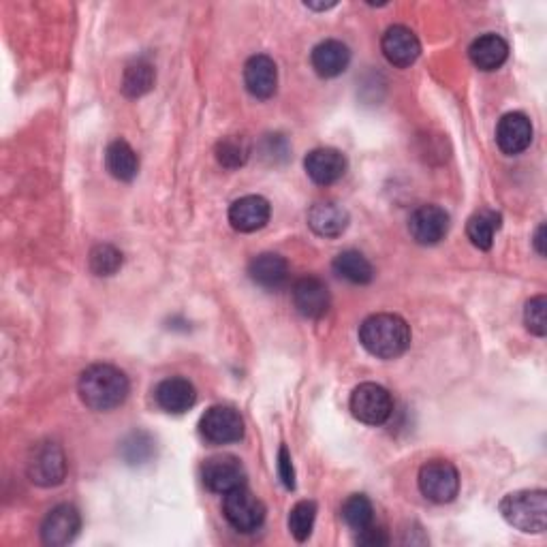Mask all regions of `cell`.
<instances>
[{"instance_id": "cell-14", "label": "cell", "mask_w": 547, "mask_h": 547, "mask_svg": "<svg viewBox=\"0 0 547 547\" xmlns=\"http://www.w3.org/2000/svg\"><path fill=\"white\" fill-rule=\"evenodd\" d=\"M304 167L312 182L319 186H330L347 174V159L340 150L317 148L306 156Z\"/></svg>"}, {"instance_id": "cell-31", "label": "cell", "mask_w": 547, "mask_h": 547, "mask_svg": "<svg viewBox=\"0 0 547 547\" xmlns=\"http://www.w3.org/2000/svg\"><path fill=\"white\" fill-rule=\"evenodd\" d=\"M122 268V253L112 244H99L90 253V270L97 276H114Z\"/></svg>"}, {"instance_id": "cell-24", "label": "cell", "mask_w": 547, "mask_h": 547, "mask_svg": "<svg viewBox=\"0 0 547 547\" xmlns=\"http://www.w3.org/2000/svg\"><path fill=\"white\" fill-rule=\"evenodd\" d=\"M334 272L353 285H368L374 278L372 263L357 250H345L334 259Z\"/></svg>"}, {"instance_id": "cell-16", "label": "cell", "mask_w": 547, "mask_h": 547, "mask_svg": "<svg viewBox=\"0 0 547 547\" xmlns=\"http://www.w3.org/2000/svg\"><path fill=\"white\" fill-rule=\"evenodd\" d=\"M154 398H156V404H159L165 413L182 415L195 406L197 389L189 379L169 377L156 385Z\"/></svg>"}, {"instance_id": "cell-9", "label": "cell", "mask_w": 547, "mask_h": 547, "mask_svg": "<svg viewBox=\"0 0 547 547\" xmlns=\"http://www.w3.org/2000/svg\"><path fill=\"white\" fill-rule=\"evenodd\" d=\"M206 488L216 494H229L246 486V471L236 456H214L201 468Z\"/></svg>"}, {"instance_id": "cell-20", "label": "cell", "mask_w": 547, "mask_h": 547, "mask_svg": "<svg viewBox=\"0 0 547 547\" xmlns=\"http://www.w3.org/2000/svg\"><path fill=\"white\" fill-rule=\"evenodd\" d=\"M310 62L317 75L325 77V80H332V77H338L347 71L351 62V50L342 41L327 39L312 50Z\"/></svg>"}, {"instance_id": "cell-18", "label": "cell", "mask_w": 547, "mask_h": 547, "mask_svg": "<svg viewBox=\"0 0 547 547\" xmlns=\"http://www.w3.org/2000/svg\"><path fill=\"white\" fill-rule=\"evenodd\" d=\"M244 84H246V90L255 99L265 101L274 97V92L278 88L276 62L265 54L250 58L244 67Z\"/></svg>"}, {"instance_id": "cell-17", "label": "cell", "mask_w": 547, "mask_h": 547, "mask_svg": "<svg viewBox=\"0 0 547 547\" xmlns=\"http://www.w3.org/2000/svg\"><path fill=\"white\" fill-rule=\"evenodd\" d=\"M496 144L505 154H520L533 144V124L528 116L513 112L500 118L496 127Z\"/></svg>"}, {"instance_id": "cell-12", "label": "cell", "mask_w": 547, "mask_h": 547, "mask_svg": "<svg viewBox=\"0 0 547 547\" xmlns=\"http://www.w3.org/2000/svg\"><path fill=\"white\" fill-rule=\"evenodd\" d=\"M381 50L394 67L406 69L419 58L421 43L411 28L396 24V26H389L385 30L383 41H381Z\"/></svg>"}, {"instance_id": "cell-10", "label": "cell", "mask_w": 547, "mask_h": 547, "mask_svg": "<svg viewBox=\"0 0 547 547\" xmlns=\"http://www.w3.org/2000/svg\"><path fill=\"white\" fill-rule=\"evenodd\" d=\"M409 231L413 240L421 246L439 244L449 231V214L441 206H434V203L419 206L409 218Z\"/></svg>"}, {"instance_id": "cell-13", "label": "cell", "mask_w": 547, "mask_h": 547, "mask_svg": "<svg viewBox=\"0 0 547 547\" xmlns=\"http://www.w3.org/2000/svg\"><path fill=\"white\" fill-rule=\"evenodd\" d=\"M330 289L317 276H304L293 285V304L306 319H321L330 310Z\"/></svg>"}, {"instance_id": "cell-5", "label": "cell", "mask_w": 547, "mask_h": 547, "mask_svg": "<svg viewBox=\"0 0 547 547\" xmlns=\"http://www.w3.org/2000/svg\"><path fill=\"white\" fill-rule=\"evenodd\" d=\"M351 413L368 426H381L394 413L392 394L383 385L362 383L351 396Z\"/></svg>"}, {"instance_id": "cell-25", "label": "cell", "mask_w": 547, "mask_h": 547, "mask_svg": "<svg viewBox=\"0 0 547 547\" xmlns=\"http://www.w3.org/2000/svg\"><path fill=\"white\" fill-rule=\"evenodd\" d=\"M498 229H500V214H496L494 210H481L473 214L471 218H468V225H466L468 240H471L473 246L479 250L492 248Z\"/></svg>"}, {"instance_id": "cell-35", "label": "cell", "mask_w": 547, "mask_h": 547, "mask_svg": "<svg viewBox=\"0 0 547 547\" xmlns=\"http://www.w3.org/2000/svg\"><path fill=\"white\" fill-rule=\"evenodd\" d=\"M545 238V225H539L537 233H535V246H537V253L539 255H545V246H543V240Z\"/></svg>"}, {"instance_id": "cell-19", "label": "cell", "mask_w": 547, "mask_h": 547, "mask_svg": "<svg viewBox=\"0 0 547 547\" xmlns=\"http://www.w3.org/2000/svg\"><path fill=\"white\" fill-rule=\"evenodd\" d=\"M310 229L321 238H338L349 227V212L334 201H319L308 212Z\"/></svg>"}, {"instance_id": "cell-21", "label": "cell", "mask_w": 547, "mask_h": 547, "mask_svg": "<svg viewBox=\"0 0 547 547\" xmlns=\"http://www.w3.org/2000/svg\"><path fill=\"white\" fill-rule=\"evenodd\" d=\"M248 274L255 285L274 291L287 283L289 265H287L285 257H280L276 253H261L253 261H250Z\"/></svg>"}, {"instance_id": "cell-30", "label": "cell", "mask_w": 547, "mask_h": 547, "mask_svg": "<svg viewBox=\"0 0 547 547\" xmlns=\"http://www.w3.org/2000/svg\"><path fill=\"white\" fill-rule=\"evenodd\" d=\"M317 518V505L312 500H302L295 505L289 515V530L295 537V541H306L312 535V526H315Z\"/></svg>"}, {"instance_id": "cell-6", "label": "cell", "mask_w": 547, "mask_h": 547, "mask_svg": "<svg viewBox=\"0 0 547 547\" xmlns=\"http://www.w3.org/2000/svg\"><path fill=\"white\" fill-rule=\"evenodd\" d=\"M223 513L227 522L238 530V533H255L265 522V507L261 500L244 488L225 494Z\"/></svg>"}, {"instance_id": "cell-28", "label": "cell", "mask_w": 547, "mask_h": 547, "mask_svg": "<svg viewBox=\"0 0 547 547\" xmlns=\"http://www.w3.org/2000/svg\"><path fill=\"white\" fill-rule=\"evenodd\" d=\"M250 156V144L246 137L229 135L216 144V159L227 169H240Z\"/></svg>"}, {"instance_id": "cell-34", "label": "cell", "mask_w": 547, "mask_h": 547, "mask_svg": "<svg viewBox=\"0 0 547 547\" xmlns=\"http://www.w3.org/2000/svg\"><path fill=\"white\" fill-rule=\"evenodd\" d=\"M357 543L359 545H368V547H379V545H387L389 543V537L383 528L370 524L368 528L359 530L357 535Z\"/></svg>"}, {"instance_id": "cell-1", "label": "cell", "mask_w": 547, "mask_h": 547, "mask_svg": "<svg viewBox=\"0 0 547 547\" xmlns=\"http://www.w3.org/2000/svg\"><path fill=\"white\" fill-rule=\"evenodd\" d=\"M80 398L92 411H112L127 400L129 379L127 374L109 364H95L82 372Z\"/></svg>"}, {"instance_id": "cell-11", "label": "cell", "mask_w": 547, "mask_h": 547, "mask_svg": "<svg viewBox=\"0 0 547 547\" xmlns=\"http://www.w3.org/2000/svg\"><path fill=\"white\" fill-rule=\"evenodd\" d=\"M82 528V515L73 505H58L41 524V539L45 545H69Z\"/></svg>"}, {"instance_id": "cell-29", "label": "cell", "mask_w": 547, "mask_h": 547, "mask_svg": "<svg viewBox=\"0 0 547 547\" xmlns=\"http://www.w3.org/2000/svg\"><path fill=\"white\" fill-rule=\"evenodd\" d=\"M342 520L347 522V526H351L353 530H364L370 524H374V509L372 503L368 500V496L364 494H353L345 500V505H342Z\"/></svg>"}, {"instance_id": "cell-22", "label": "cell", "mask_w": 547, "mask_h": 547, "mask_svg": "<svg viewBox=\"0 0 547 547\" xmlns=\"http://www.w3.org/2000/svg\"><path fill=\"white\" fill-rule=\"evenodd\" d=\"M468 56H471V62L477 69L496 71L498 67L505 65L509 56V45L503 37L490 33L473 41L471 48H468Z\"/></svg>"}, {"instance_id": "cell-8", "label": "cell", "mask_w": 547, "mask_h": 547, "mask_svg": "<svg viewBox=\"0 0 547 547\" xmlns=\"http://www.w3.org/2000/svg\"><path fill=\"white\" fill-rule=\"evenodd\" d=\"M201 436L212 445L238 443L244 436V419L231 406H212L201 417Z\"/></svg>"}, {"instance_id": "cell-2", "label": "cell", "mask_w": 547, "mask_h": 547, "mask_svg": "<svg viewBox=\"0 0 547 547\" xmlns=\"http://www.w3.org/2000/svg\"><path fill=\"white\" fill-rule=\"evenodd\" d=\"M359 342L364 349L379 359H396L411 347V327L402 317L372 315L359 327Z\"/></svg>"}, {"instance_id": "cell-33", "label": "cell", "mask_w": 547, "mask_h": 547, "mask_svg": "<svg viewBox=\"0 0 547 547\" xmlns=\"http://www.w3.org/2000/svg\"><path fill=\"white\" fill-rule=\"evenodd\" d=\"M278 475L287 490L295 488V471H293V464H291V453L285 445L278 451Z\"/></svg>"}, {"instance_id": "cell-4", "label": "cell", "mask_w": 547, "mask_h": 547, "mask_svg": "<svg viewBox=\"0 0 547 547\" xmlns=\"http://www.w3.org/2000/svg\"><path fill=\"white\" fill-rule=\"evenodd\" d=\"M419 490L436 505L451 503L460 492L458 468L447 460H430L419 471Z\"/></svg>"}, {"instance_id": "cell-3", "label": "cell", "mask_w": 547, "mask_h": 547, "mask_svg": "<svg viewBox=\"0 0 547 547\" xmlns=\"http://www.w3.org/2000/svg\"><path fill=\"white\" fill-rule=\"evenodd\" d=\"M500 513L507 524L522 533L541 535L547 528V492L545 490H520L511 492L500 500Z\"/></svg>"}, {"instance_id": "cell-15", "label": "cell", "mask_w": 547, "mask_h": 547, "mask_svg": "<svg viewBox=\"0 0 547 547\" xmlns=\"http://www.w3.org/2000/svg\"><path fill=\"white\" fill-rule=\"evenodd\" d=\"M270 203L259 195H246L233 201L229 208V223L240 233H253L263 229L270 221Z\"/></svg>"}, {"instance_id": "cell-26", "label": "cell", "mask_w": 547, "mask_h": 547, "mask_svg": "<svg viewBox=\"0 0 547 547\" xmlns=\"http://www.w3.org/2000/svg\"><path fill=\"white\" fill-rule=\"evenodd\" d=\"M154 67L148 60H135L131 65L124 69L122 77V92L129 99H139L144 97L146 92L152 90L154 86Z\"/></svg>"}, {"instance_id": "cell-23", "label": "cell", "mask_w": 547, "mask_h": 547, "mask_svg": "<svg viewBox=\"0 0 547 547\" xmlns=\"http://www.w3.org/2000/svg\"><path fill=\"white\" fill-rule=\"evenodd\" d=\"M105 165H107L109 174H112L120 182L135 180L137 171H139L137 154L127 142H124V139H116V142L107 146Z\"/></svg>"}, {"instance_id": "cell-7", "label": "cell", "mask_w": 547, "mask_h": 547, "mask_svg": "<svg viewBox=\"0 0 547 547\" xmlns=\"http://www.w3.org/2000/svg\"><path fill=\"white\" fill-rule=\"evenodd\" d=\"M28 477L41 488L60 486L67 477L65 453L56 443H41L30 453Z\"/></svg>"}, {"instance_id": "cell-27", "label": "cell", "mask_w": 547, "mask_h": 547, "mask_svg": "<svg viewBox=\"0 0 547 547\" xmlns=\"http://www.w3.org/2000/svg\"><path fill=\"white\" fill-rule=\"evenodd\" d=\"M122 458L131 466H142L150 462L156 453V443L148 432H133L120 445Z\"/></svg>"}, {"instance_id": "cell-32", "label": "cell", "mask_w": 547, "mask_h": 547, "mask_svg": "<svg viewBox=\"0 0 547 547\" xmlns=\"http://www.w3.org/2000/svg\"><path fill=\"white\" fill-rule=\"evenodd\" d=\"M545 312H547L545 295H537V298H533L526 304V310H524V323L528 327V332L539 336V338H543L547 334Z\"/></svg>"}]
</instances>
